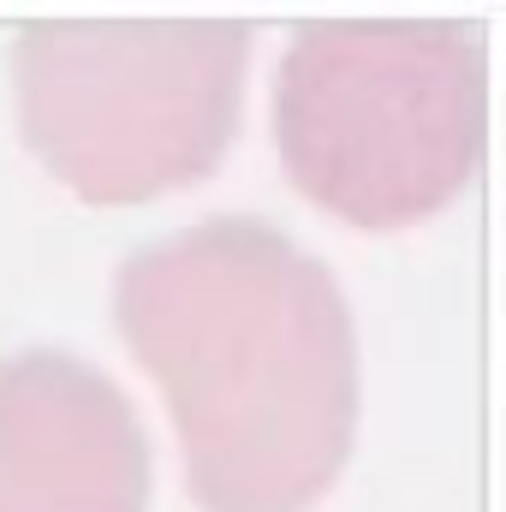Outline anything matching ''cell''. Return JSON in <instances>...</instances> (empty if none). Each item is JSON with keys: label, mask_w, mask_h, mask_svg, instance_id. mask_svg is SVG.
I'll use <instances>...</instances> for the list:
<instances>
[{"label": "cell", "mask_w": 506, "mask_h": 512, "mask_svg": "<svg viewBox=\"0 0 506 512\" xmlns=\"http://www.w3.org/2000/svg\"><path fill=\"white\" fill-rule=\"evenodd\" d=\"M114 316L161 382L203 512H304L358 435V328L340 280L256 215L131 251Z\"/></svg>", "instance_id": "obj_1"}, {"label": "cell", "mask_w": 506, "mask_h": 512, "mask_svg": "<svg viewBox=\"0 0 506 512\" xmlns=\"http://www.w3.org/2000/svg\"><path fill=\"white\" fill-rule=\"evenodd\" d=\"M149 435L108 370L36 346L0 358V512H143Z\"/></svg>", "instance_id": "obj_4"}, {"label": "cell", "mask_w": 506, "mask_h": 512, "mask_svg": "<svg viewBox=\"0 0 506 512\" xmlns=\"http://www.w3.org/2000/svg\"><path fill=\"white\" fill-rule=\"evenodd\" d=\"M489 54L447 18H310L274 84L292 185L358 227H405L459 197L483 155Z\"/></svg>", "instance_id": "obj_2"}, {"label": "cell", "mask_w": 506, "mask_h": 512, "mask_svg": "<svg viewBox=\"0 0 506 512\" xmlns=\"http://www.w3.org/2000/svg\"><path fill=\"white\" fill-rule=\"evenodd\" d=\"M245 18H36L12 42L24 143L90 203L197 185L245 114Z\"/></svg>", "instance_id": "obj_3"}]
</instances>
